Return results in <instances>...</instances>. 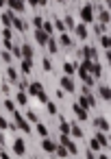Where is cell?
<instances>
[{
    "label": "cell",
    "mask_w": 111,
    "mask_h": 159,
    "mask_svg": "<svg viewBox=\"0 0 111 159\" xmlns=\"http://www.w3.org/2000/svg\"><path fill=\"white\" fill-rule=\"evenodd\" d=\"M76 102H78L83 109H87V111H89V109H94V107H96V96H94L91 92H81V96H78V100H76Z\"/></svg>",
    "instance_id": "obj_1"
},
{
    "label": "cell",
    "mask_w": 111,
    "mask_h": 159,
    "mask_svg": "<svg viewBox=\"0 0 111 159\" xmlns=\"http://www.w3.org/2000/svg\"><path fill=\"white\" fill-rule=\"evenodd\" d=\"M59 144H63V146L68 148V152H70V155H78V146H76V142H74L70 135H61Z\"/></svg>",
    "instance_id": "obj_2"
},
{
    "label": "cell",
    "mask_w": 111,
    "mask_h": 159,
    "mask_svg": "<svg viewBox=\"0 0 111 159\" xmlns=\"http://www.w3.org/2000/svg\"><path fill=\"white\" fill-rule=\"evenodd\" d=\"M59 83H61V89H63V92H68V94H74V92H76V83H74L72 76L63 74V79H61Z\"/></svg>",
    "instance_id": "obj_3"
},
{
    "label": "cell",
    "mask_w": 111,
    "mask_h": 159,
    "mask_svg": "<svg viewBox=\"0 0 111 159\" xmlns=\"http://www.w3.org/2000/svg\"><path fill=\"white\" fill-rule=\"evenodd\" d=\"M81 20H83L85 24H91V22H94V7H91V5L81 7Z\"/></svg>",
    "instance_id": "obj_4"
},
{
    "label": "cell",
    "mask_w": 111,
    "mask_h": 159,
    "mask_svg": "<svg viewBox=\"0 0 111 159\" xmlns=\"http://www.w3.org/2000/svg\"><path fill=\"white\" fill-rule=\"evenodd\" d=\"M72 111H74V116H76V120H78V122H85V120H89V113H87V109H83L78 102H74V105H72Z\"/></svg>",
    "instance_id": "obj_5"
},
{
    "label": "cell",
    "mask_w": 111,
    "mask_h": 159,
    "mask_svg": "<svg viewBox=\"0 0 111 159\" xmlns=\"http://www.w3.org/2000/svg\"><path fill=\"white\" fill-rule=\"evenodd\" d=\"M42 92H44V85H42L39 81H33V83H29V87H26V94H29V96H35V98H37Z\"/></svg>",
    "instance_id": "obj_6"
},
{
    "label": "cell",
    "mask_w": 111,
    "mask_h": 159,
    "mask_svg": "<svg viewBox=\"0 0 111 159\" xmlns=\"http://www.w3.org/2000/svg\"><path fill=\"white\" fill-rule=\"evenodd\" d=\"M91 122H94V126H96L98 131H104V133L109 131V120H107L104 116H96V118H94Z\"/></svg>",
    "instance_id": "obj_7"
},
{
    "label": "cell",
    "mask_w": 111,
    "mask_h": 159,
    "mask_svg": "<svg viewBox=\"0 0 111 159\" xmlns=\"http://www.w3.org/2000/svg\"><path fill=\"white\" fill-rule=\"evenodd\" d=\"M83 135H85V131L81 129V124H78V122H70V137L83 139Z\"/></svg>",
    "instance_id": "obj_8"
},
{
    "label": "cell",
    "mask_w": 111,
    "mask_h": 159,
    "mask_svg": "<svg viewBox=\"0 0 111 159\" xmlns=\"http://www.w3.org/2000/svg\"><path fill=\"white\" fill-rule=\"evenodd\" d=\"M81 57H85V59H98V50H96L94 46H83Z\"/></svg>",
    "instance_id": "obj_9"
},
{
    "label": "cell",
    "mask_w": 111,
    "mask_h": 159,
    "mask_svg": "<svg viewBox=\"0 0 111 159\" xmlns=\"http://www.w3.org/2000/svg\"><path fill=\"white\" fill-rule=\"evenodd\" d=\"M94 139L100 144V148H109V137H107V133H104V131H96Z\"/></svg>",
    "instance_id": "obj_10"
},
{
    "label": "cell",
    "mask_w": 111,
    "mask_h": 159,
    "mask_svg": "<svg viewBox=\"0 0 111 159\" xmlns=\"http://www.w3.org/2000/svg\"><path fill=\"white\" fill-rule=\"evenodd\" d=\"M13 152L18 155V157H22L24 152H26V144H24V139H13Z\"/></svg>",
    "instance_id": "obj_11"
},
{
    "label": "cell",
    "mask_w": 111,
    "mask_h": 159,
    "mask_svg": "<svg viewBox=\"0 0 111 159\" xmlns=\"http://www.w3.org/2000/svg\"><path fill=\"white\" fill-rule=\"evenodd\" d=\"M42 148H44L48 155H55V148H57V144H55L50 137H42Z\"/></svg>",
    "instance_id": "obj_12"
},
{
    "label": "cell",
    "mask_w": 111,
    "mask_h": 159,
    "mask_svg": "<svg viewBox=\"0 0 111 159\" xmlns=\"http://www.w3.org/2000/svg\"><path fill=\"white\" fill-rule=\"evenodd\" d=\"M74 33H76V37L78 39H87V26H85V22H81V24H74Z\"/></svg>",
    "instance_id": "obj_13"
},
{
    "label": "cell",
    "mask_w": 111,
    "mask_h": 159,
    "mask_svg": "<svg viewBox=\"0 0 111 159\" xmlns=\"http://www.w3.org/2000/svg\"><path fill=\"white\" fill-rule=\"evenodd\" d=\"M48 37H50V35H48L44 29H35V39H37V44H39V46H46Z\"/></svg>",
    "instance_id": "obj_14"
},
{
    "label": "cell",
    "mask_w": 111,
    "mask_h": 159,
    "mask_svg": "<svg viewBox=\"0 0 111 159\" xmlns=\"http://www.w3.org/2000/svg\"><path fill=\"white\" fill-rule=\"evenodd\" d=\"M89 74H91L94 79H100V74H102V66H100V61H98V59H94V61H91Z\"/></svg>",
    "instance_id": "obj_15"
},
{
    "label": "cell",
    "mask_w": 111,
    "mask_h": 159,
    "mask_svg": "<svg viewBox=\"0 0 111 159\" xmlns=\"http://www.w3.org/2000/svg\"><path fill=\"white\" fill-rule=\"evenodd\" d=\"M98 96H100L102 102H109V100H111V89H109V85H100V87H98Z\"/></svg>",
    "instance_id": "obj_16"
},
{
    "label": "cell",
    "mask_w": 111,
    "mask_h": 159,
    "mask_svg": "<svg viewBox=\"0 0 111 159\" xmlns=\"http://www.w3.org/2000/svg\"><path fill=\"white\" fill-rule=\"evenodd\" d=\"M13 100H16V102H18L20 107H24V105H29V94H26L24 89H18V92H16V98H13Z\"/></svg>",
    "instance_id": "obj_17"
},
{
    "label": "cell",
    "mask_w": 111,
    "mask_h": 159,
    "mask_svg": "<svg viewBox=\"0 0 111 159\" xmlns=\"http://www.w3.org/2000/svg\"><path fill=\"white\" fill-rule=\"evenodd\" d=\"M7 79H9V83H18V81H20V74H18V70H16L11 63L7 66Z\"/></svg>",
    "instance_id": "obj_18"
},
{
    "label": "cell",
    "mask_w": 111,
    "mask_h": 159,
    "mask_svg": "<svg viewBox=\"0 0 111 159\" xmlns=\"http://www.w3.org/2000/svg\"><path fill=\"white\" fill-rule=\"evenodd\" d=\"M46 46H48V52H50V55H57V52H59V42H57V39H55L52 35L48 37V42H46Z\"/></svg>",
    "instance_id": "obj_19"
},
{
    "label": "cell",
    "mask_w": 111,
    "mask_h": 159,
    "mask_svg": "<svg viewBox=\"0 0 111 159\" xmlns=\"http://www.w3.org/2000/svg\"><path fill=\"white\" fill-rule=\"evenodd\" d=\"M78 79H81V81H83V85H87V87L96 85V79H94L89 72H81V74H78Z\"/></svg>",
    "instance_id": "obj_20"
},
{
    "label": "cell",
    "mask_w": 111,
    "mask_h": 159,
    "mask_svg": "<svg viewBox=\"0 0 111 159\" xmlns=\"http://www.w3.org/2000/svg\"><path fill=\"white\" fill-rule=\"evenodd\" d=\"M55 157H57V159H68L70 152H68V148H65L63 144H57V148H55Z\"/></svg>",
    "instance_id": "obj_21"
},
{
    "label": "cell",
    "mask_w": 111,
    "mask_h": 159,
    "mask_svg": "<svg viewBox=\"0 0 111 159\" xmlns=\"http://www.w3.org/2000/svg\"><path fill=\"white\" fill-rule=\"evenodd\" d=\"M11 29H16L18 33H24V31H26V24H24L20 18H16V16H13V20H11Z\"/></svg>",
    "instance_id": "obj_22"
},
{
    "label": "cell",
    "mask_w": 111,
    "mask_h": 159,
    "mask_svg": "<svg viewBox=\"0 0 111 159\" xmlns=\"http://www.w3.org/2000/svg\"><path fill=\"white\" fill-rule=\"evenodd\" d=\"M20 61H22V74L29 76L33 72V59H20Z\"/></svg>",
    "instance_id": "obj_23"
},
{
    "label": "cell",
    "mask_w": 111,
    "mask_h": 159,
    "mask_svg": "<svg viewBox=\"0 0 111 159\" xmlns=\"http://www.w3.org/2000/svg\"><path fill=\"white\" fill-rule=\"evenodd\" d=\"M63 74L74 76V74H76V63H72V61H63Z\"/></svg>",
    "instance_id": "obj_24"
},
{
    "label": "cell",
    "mask_w": 111,
    "mask_h": 159,
    "mask_svg": "<svg viewBox=\"0 0 111 159\" xmlns=\"http://www.w3.org/2000/svg\"><path fill=\"white\" fill-rule=\"evenodd\" d=\"M13 11H24V0H5Z\"/></svg>",
    "instance_id": "obj_25"
},
{
    "label": "cell",
    "mask_w": 111,
    "mask_h": 159,
    "mask_svg": "<svg viewBox=\"0 0 111 159\" xmlns=\"http://www.w3.org/2000/svg\"><path fill=\"white\" fill-rule=\"evenodd\" d=\"M20 50H22V59H33V46L31 44H22Z\"/></svg>",
    "instance_id": "obj_26"
},
{
    "label": "cell",
    "mask_w": 111,
    "mask_h": 159,
    "mask_svg": "<svg viewBox=\"0 0 111 159\" xmlns=\"http://www.w3.org/2000/svg\"><path fill=\"white\" fill-rule=\"evenodd\" d=\"M2 105H5V109H7L9 113H13V111L18 109V102H16L11 96H9V98H5V100H2Z\"/></svg>",
    "instance_id": "obj_27"
},
{
    "label": "cell",
    "mask_w": 111,
    "mask_h": 159,
    "mask_svg": "<svg viewBox=\"0 0 111 159\" xmlns=\"http://www.w3.org/2000/svg\"><path fill=\"white\" fill-rule=\"evenodd\" d=\"M35 133H37L39 137H48V126H46L44 122H35Z\"/></svg>",
    "instance_id": "obj_28"
},
{
    "label": "cell",
    "mask_w": 111,
    "mask_h": 159,
    "mask_svg": "<svg viewBox=\"0 0 111 159\" xmlns=\"http://www.w3.org/2000/svg\"><path fill=\"white\" fill-rule=\"evenodd\" d=\"M59 133L61 135H70V122L65 118H59Z\"/></svg>",
    "instance_id": "obj_29"
},
{
    "label": "cell",
    "mask_w": 111,
    "mask_h": 159,
    "mask_svg": "<svg viewBox=\"0 0 111 159\" xmlns=\"http://www.w3.org/2000/svg\"><path fill=\"white\" fill-rule=\"evenodd\" d=\"M16 124H18V131H22V133H31V131H33V129H31V122L24 120V118H22L20 122H16Z\"/></svg>",
    "instance_id": "obj_30"
},
{
    "label": "cell",
    "mask_w": 111,
    "mask_h": 159,
    "mask_svg": "<svg viewBox=\"0 0 111 159\" xmlns=\"http://www.w3.org/2000/svg\"><path fill=\"white\" fill-rule=\"evenodd\" d=\"M57 42H59L61 46H72V37H70V35H68L65 31H63V33L59 35V39H57Z\"/></svg>",
    "instance_id": "obj_31"
},
{
    "label": "cell",
    "mask_w": 111,
    "mask_h": 159,
    "mask_svg": "<svg viewBox=\"0 0 111 159\" xmlns=\"http://www.w3.org/2000/svg\"><path fill=\"white\" fill-rule=\"evenodd\" d=\"M100 37V46L104 48V50H109V46H111V39H109V35L107 33H102V35H98Z\"/></svg>",
    "instance_id": "obj_32"
},
{
    "label": "cell",
    "mask_w": 111,
    "mask_h": 159,
    "mask_svg": "<svg viewBox=\"0 0 111 159\" xmlns=\"http://www.w3.org/2000/svg\"><path fill=\"white\" fill-rule=\"evenodd\" d=\"M26 120H29L31 124H35V122H39V116H37L33 109H29V111H26Z\"/></svg>",
    "instance_id": "obj_33"
},
{
    "label": "cell",
    "mask_w": 111,
    "mask_h": 159,
    "mask_svg": "<svg viewBox=\"0 0 111 159\" xmlns=\"http://www.w3.org/2000/svg\"><path fill=\"white\" fill-rule=\"evenodd\" d=\"M42 29H44L48 35H52V31H55V26H52V22H50V20H44V22H42Z\"/></svg>",
    "instance_id": "obj_34"
},
{
    "label": "cell",
    "mask_w": 111,
    "mask_h": 159,
    "mask_svg": "<svg viewBox=\"0 0 111 159\" xmlns=\"http://www.w3.org/2000/svg\"><path fill=\"white\" fill-rule=\"evenodd\" d=\"M42 68H44V72H52V61H50L48 57H44V61H42Z\"/></svg>",
    "instance_id": "obj_35"
},
{
    "label": "cell",
    "mask_w": 111,
    "mask_h": 159,
    "mask_svg": "<svg viewBox=\"0 0 111 159\" xmlns=\"http://www.w3.org/2000/svg\"><path fill=\"white\" fill-rule=\"evenodd\" d=\"M63 24H65V31H74V20H72L70 16H65V20H63Z\"/></svg>",
    "instance_id": "obj_36"
},
{
    "label": "cell",
    "mask_w": 111,
    "mask_h": 159,
    "mask_svg": "<svg viewBox=\"0 0 111 159\" xmlns=\"http://www.w3.org/2000/svg\"><path fill=\"white\" fill-rule=\"evenodd\" d=\"M2 39H13V29H11V26H5V31H2Z\"/></svg>",
    "instance_id": "obj_37"
},
{
    "label": "cell",
    "mask_w": 111,
    "mask_h": 159,
    "mask_svg": "<svg viewBox=\"0 0 111 159\" xmlns=\"http://www.w3.org/2000/svg\"><path fill=\"white\" fill-rule=\"evenodd\" d=\"M46 109H48V113H50V116H57V105H55L52 100H48V102H46Z\"/></svg>",
    "instance_id": "obj_38"
},
{
    "label": "cell",
    "mask_w": 111,
    "mask_h": 159,
    "mask_svg": "<svg viewBox=\"0 0 111 159\" xmlns=\"http://www.w3.org/2000/svg\"><path fill=\"white\" fill-rule=\"evenodd\" d=\"M98 18H100V22H102V24H109V11H107V9H102Z\"/></svg>",
    "instance_id": "obj_39"
},
{
    "label": "cell",
    "mask_w": 111,
    "mask_h": 159,
    "mask_svg": "<svg viewBox=\"0 0 111 159\" xmlns=\"http://www.w3.org/2000/svg\"><path fill=\"white\" fill-rule=\"evenodd\" d=\"M107 26H109V24H102V22H100L98 26H94V31H96V35H102V33H107Z\"/></svg>",
    "instance_id": "obj_40"
},
{
    "label": "cell",
    "mask_w": 111,
    "mask_h": 159,
    "mask_svg": "<svg viewBox=\"0 0 111 159\" xmlns=\"http://www.w3.org/2000/svg\"><path fill=\"white\" fill-rule=\"evenodd\" d=\"M0 57H2V61H5V63H11V61H13V55H11L9 50H5V52L0 55Z\"/></svg>",
    "instance_id": "obj_41"
},
{
    "label": "cell",
    "mask_w": 111,
    "mask_h": 159,
    "mask_svg": "<svg viewBox=\"0 0 111 159\" xmlns=\"http://www.w3.org/2000/svg\"><path fill=\"white\" fill-rule=\"evenodd\" d=\"M52 26H55L57 31H61V33L65 31V24H63V20H55V22H52Z\"/></svg>",
    "instance_id": "obj_42"
},
{
    "label": "cell",
    "mask_w": 111,
    "mask_h": 159,
    "mask_svg": "<svg viewBox=\"0 0 111 159\" xmlns=\"http://www.w3.org/2000/svg\"><path fill=\"white\" fill-rule=\"evenodd\" d=\"M11 55H13L16 59H22V50H20V46H16V44H13V48H11Z\"/></svg>",
    "instance_id": "obj_43"
},
{
    "label": "cell",
    "mask_w": 111,
    "mask_h": 159,
    "mask_svg": "<svg viewBox=\"0 0 111 159\" xmlns=\"http://www.w3.org/2000/svg\"><path fill=\"white\" fill-rule=\"evenodd\" d=\"M89 150H94V152H98V150H100V144H98L96 139H91V142H89Z\"/></svg>",
    "instance_id": "obj_44"
},
{
    "label": "cell",
    "mask_w": 111,
    "mask_h": 159,
    "mask_svg": "<svg viewBox=\"0 0 111 159\" xmlns=\"http://www.w3.org/2000/svg\"><path fill=\"white\" fill-rule=\"evenodd\" d=\"M37 100H39L42 105H46V102H48V94H46V92H42V94L37 96Z\"/></svg>",
    "instance_id": "obj_45"
},
{
    "label": "cell",
    "mask_w": 111,
    "mask_h": 159,
    "mask_svg": "<svg viewBox=\"0 0 111 159\" xmlns=\"http://www.w3.org/2000/svg\"><path fill=\"white\" fill-rule=\"evenodd\" d=\"M7 129H9V122H7L2 116H0V131H7Z\"/></svg>",
    "instance_id": "obj_46"
},
{
    "label": "cell",
    "mask_w": 111,
    "mask_h": 159,
    "mask_svg": "<svg viewBox=\"0 0 111 159\" xmlns=\"http://www.w3.org/2000/svg\"><path fill=\"white\" fill-rule=\"evenodd\" d=\"M2 44H5V50H9V52H11V48H13V39H5Z\"/></svg>",
    "instance_id": "obj_47"
},
{
    "label": "cell",
    "mask_w": 111,
    "mask_h": 159,
    "mask_svg": "<svg viewBox=\"0 0 111 159\" xmlns=\"http://www.w3.org/2000/svg\"><path fill=\"white\" fill-rule=\"evenodd\" d=\"M0 159H11V155L7 152V148H0Z\"/></svg>",
    "instance_id": "obj_48"
},
{
    "label": "cell",
    "mask_w": 111,
    "mask_h": 159,
    "mask_svg": "<svg viewBox=\"0 0 111 159\" xmlns=\"http://www.w3.org/2000/svg\"><path fill=\"white\" fill-rule=\"evenodd\" d=\"M85 159H96V152L87 148V150H85Z\"/></svg>",
    "instance_id": "obj_49"
},
{
    "label": "cell",
    "mask_w": 111,
    "mask_h": 159,
    "mask_svg": "<svg viewBox=\"0 0 111 159\" xmlns=\"http://www.w3.org/2000/svg\"><path fill=\"white\" fill-rule=\"evenodd\" d=\"M42 22H44L42 18H35V20H33V26H35V29H42Z\"/></svg>",
    "instance_id": "obj_50"
},
{
    "label": "cell",
    "mask_w": 111,
    "mask_h": 159,
    "mask_svg": "<svg viewBox=\"0 0 111 159\" xmlns=\"http://www.w3.org/2000/svg\"><path fill=\"white\" fill-rule=\"evenodd\" d=\"M22 118H24V116H22V113H20V111H18V109H16V111H13V120H16V122H20V120H22Z\"/></svg>",
    "instance_id": "obj_51"
},
{
    "label": "cell",
    "mask_w": 111,
    "mask_h": 159,
    "mask_svg": "<svg viewBox=\"0 0 111 159\" xmlns=\"http://www.w3.org/2000/svg\"><path fill=\"white\" fill-rule=\"evenodd\" d=\"M55 96L61 100V98H65V92H63V89H57V94H55Z\"/></svg>",
    "instance_id": "obj_52"
},
{
    "label": "cell",
    "mask_w": 111,
    "mask_h": 159,
    "mask_svg": "<svg viewBox=\"0 0 111 159\" xmlns=\"http://www.w3.org/2000/svg\"><path fill=\"white\" fill-rule=\"evenodd\" d=\"M96 159H109V155H107V152H100V150H98V155H96Z\"/></svg>",
    "instance_id": "obj_53"
},
{
    "label": "cell",
    "mask_w": 111,
    "mask_h": 159,
    "mask_svg": "<svg viewBox=\"0 0 111 159\" xmlns=\"http://www.w3.org/2000/svg\"><path fill=\"white\" fill-rule=\"evenodd\" d=\"M26 2H29L31 7H37V5H39V0H26Z\"/></svg>",
    "instance_id": "obj_54"
},
{
    "label": "cell",
    "mask_w": 111,
    "mask_h": 159,
    "mask_svg": "<svg viewBox=\"0 0 111 159\" xmlns=\"http://www.w3.org/2000/svg\"><path fill=\"white\" fill-rule=\"evenodd\" d=\"M5 5H7V2H5V0H0V9H2V7H5Z\"/></svg>",
    "instance_id": "obj_55"
},
{
    "label": "cell",
    "mask_w": 111,
    "mask_h": 159,
    "mask_svg": "<svg viewBox=\"0 0 111 159\" xmlns=\"http://www.w3.org/2000/svg\"><path fill=\"white\" fill-rule=\"evenodd\" d=\"M46 2H48V0H39V5H42V7H44V5H46Z\"/></svg>",
    "instance_id": "obj_56"
},
{
    "label": "cell",
    "mask_w": 111,
    "mask_h": 159,
    "mask_svg": "<svg viewBox=\"0 0 111 159\" xmlns=\"http://www.w3.org/2000/svg\"><path fill=\"white\" fill-rule=\"evenodd\" d=\"M57 2H68V0H57Z\"/></svg>",
    "instance_id": "obj_57"
},
{
    "label": "cell",
    "mask_w": 111,
    "mask_h": 159,
    "mask_svg": "<svg viewBox=\"0 0 111 159\" xmlns=\"http://www.w3.org/2000/svg\"><path fill=\"white\" fill-rule=\"evenodd\" d=\"M0 102H2V100H0Z\"/></svg>",
    "instance_id": "obj_58"
},
{
    "label": "cell",
    "mask_w": 111,
    "mask_h": 159,
    "mask_svg": "<svg viewBox=\"0 0 111 159\" xmlns=\"http://www.w3.org/2000/svg\"><path fill=\"white\" fill-rule=\"evenodd\" d=\"M55 159H57V157H55Z\"/></svg>",
    "instance_id": "obj_59"
}]
</instances>
